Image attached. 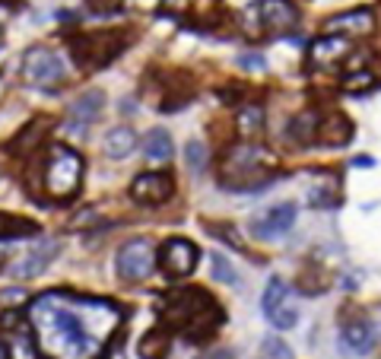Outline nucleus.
I'll list each match as a JSON object with an SVG mask.
<instances>
[{
	"instance_id": "1",
	"label": "nucleus",
	"mask_w": 381,
	"mask_h": 359,
	"mask_svg": "<svg viewBox=\"0 0 381 359\" xmlns=\"http://www.w3.org/2000/svg\"><path fill=\"white\" fill-rule=\"evenodd\" d=\"M54 299H58V292L39 296L29 305V318H32L39 347H45L51 356H64V359L89 356L108 331L105 327H92L86 321V315H83L86 299H76V302H70V299L54 302Z\"/></svg>"
},
{
	"instance_id": "2",
	"label": "nucleus",
	"mask_w": 381,
	"mask_h": 359,
	"mask_svg": "<svg viewBox=\"0 0 381 359\" xmlns=\"http://www.w3.org/2000/svg\"><path fill=\"white\" fill-rule=\"evenodd\" d=\"M162 315H166L168 327H178L188 340H210V337L216 334V327H219V321H223V312L216 309V302L210 299L204 290H190V286H184V290L172 292L166 299V305H162Z\"/></svg>"
},
{
	"instance_id": "3",
	"label": "nucleus",
	"mask_w": 381,
	"mask_h": 359,
	"mask_svg": "<svg viewBox=\"0 0 381 359\" xmlns=\"http://www.w3.org/2000/svg\"><path fill=\"white\" fill-rule=\"evenodd\" d=\"M83 184V156L64 143H51L42 159V188L51 201H74Z\"/></svg>"
},
{
	"instance_id": "4",
	"label": "nucleus",
	"mask_w": 381,
	"mask_h": 359,
	"mask_svg": "<svg viewBox=\"0 0 381 359\" xmlns=\"http://www.w3.org/2000/svg\"><path fill=\"white\" fill-rule=\"evenodd\" d=\"M127 42H131V39L115 32V29H102V32H74L67 39L70 58H74V64L80 70H86V74H89V70L108 67V64L127 48Z\"/></svg>"
},
{
	"instance_id": "5",
	"label": "nucleus",
	"mask_w": 381,
	"mask_h": 359,
	"mask_svg": "<svg viewBox=\"0 0 381 359\" xmlns=\"http://www.w3.org/2000/svg\"><path fill=\"white\" fill-rule=\"evenodd\" d=\"M159 264V251L149 239H131L118 248L115 254V274L124 283H143Z\"/></svg>"
},
{
	"instance_id": "6",
	"label": "nucleus",
	"mask_w": 381,
	"mask_h": 359,
	"mask_svg": "<svg viewBox=\"0 0 381 359\" xmlns=\"http://www.w3.org/2000/svg\"><path fill=\"white\" fill-rule=\"evenodd\" d=\"M19 76H23L29 86H39V89H58L64 83V61L54 54L51 48L35 45L23 54L19 61Z\"/></svg>"
},
{
	"instance_id": "7",
	"label": "nucleus",
	"mask_w": 381,
	"mask_h": 359,
	"mask_svg": "<svg viewBox=\"0 0 381 359\" xmlns=\"http://www.w3.org/2000/svg\"><path fill=\"white\" fill-rule=\"evenodd\" d=\"M261 309H264V318L276 331H290L298 321V309L292 302V290L283 276H270L264 286V299H261Z\"/></svg>"
},
{
	"instance_id": "8",
	"label": "nucleus",
	"mask_w": 381,
	"mask_h": 359,
	"mask_svg": "<svg viewBox=\"0 0 381 359\" xmlns=\"http://www.w3.org/2000/svg\"><path fill=\"white\" fill-rule=\"evenodd\" d=\"M197 264H200V248L190 239H184V235H172V239H166L159 245V268L172 280L190 276L197 270Z\"/></svg>"
},
{
	"instance_id": "9",
	"label": "nucleus",
	"mask_w": 381,
	"mask_h": 359,
	"mask_svg": "<svg viewBox=\"0 0 381 359\" xmlns=\"http://www.w3.org/2000/svg\"><path fill=\"white\" fill-rule=\"evenodd\" d=\"M292 226H296V204H276V207H267L257 217H251L248 232L257 242H280Z\"/></svg>"
},
{
	"instance_id": "10",
	"label": "nucleus",
	"mask_w": 381,
	"mask_h": 359,
	"mask_svg": "<svg viewBox=\"0 0 381 359\" xmlns=\"http://www.w3.org/2000/svg\"><path fill=\"white\" fill-rule=\"evenodd\" d=\"M102 111H105V92H102V89H86L83 96H76V99L70 102L64 131L70 137H83L86 127L102 118Z\"/></svg>"
},
{
	"instance_id": "11",
	"label": "nucleus",
	"mask_w": 381,
	"mask_h": 359,
	"mask_svg": "<svg viewBox=\"0 0 381 359\" xmlns=\"http://www.w3.org/2000/svg\"><path fill=\"white\" fill-rule=\"evenodd\" d=\"M251 13L261 19L267 35H286L298 25V7L292 0H257Z\"/></svg>"
},
{
	"instance_id": "12",
	"label": "nucleus",
	"mask_w": 381,
	"mask_h": 359,
	"mask_svg": "<svg viewBox=\"0 0 381 359\" xmlns=\"http://www.w3.org/2000/svg\"><path fill=\"white\" fill-rule=\"evenodd\" d=\"M175 194V178L168 172H140L131 182V197L146 207H159Z\"/></svg>"
},
{
	"instance_id": "13",
	"label": "nucleus",
	"mask_w": 381,
	"mask_h": 359,
	"mask_svg": "<svg viewBox=\"0 0 381 359\" xmlns=\"http://www.w3.org/2000/svg\"><path fill=\"white\" fill-rule=\"evenodd\" d=\"M349 51H353L349 35L324 32L318 42H312V48H308V61H312L315 67H334L337 61L349 58Z\"/></svg>"
},
{
	"instance_id": "14",
	"label": "nucleus",
	"mask_w": 381,
	"mask_h": 359,
	"mask_svg": "<svg viewBox=\"0 0 381 359\" xmlns=\"http://www.w3.org/2000/svg\"><path fill=\"white\" fill-rule=\"evenodd\" d=\"M375 347V327L362 318L356 321H347L340 327V350L343 356H369Z\"/></svg>"
},
{
	"instance_id": "15",
	"label": "nucleus",
	"mask_w": 381,
	"mask_h": 359,
	"mask_svg": "<svg viewBox=\"0 0 381 359\" xmlns=\"http://www.w3.org/2000/svg\"><path fill=\"white\" fill-rule=\"evenodd\" d=\"M58 251H61V242H42L39 248L29 251V254L19 261L17 268H7V274L10 276H19V280H32V276H42L45 270H48L51 261L58 258Z\"/></svg>"
},
{
	"instance_id": "16",
	"label": "nucleus",
	"mask_w": 381,
	"mask_h": 359,
	"mask_svg": "<svg viewBox=\"0 0 381 359\" xmlns=\"http://www.w3.org/2000/svg\"><path fill=\"white\" fill-rule=\"evenodd\" d=\"M375 29V13L372 10H349V13H337L324 23V32H340V35H369Z\"/></svg>"
},
{
	"instance_id": "17",
	"label": "nucleus",
	"mask_w": 381,
	"mask_h": 359,
	"mask_svg": "<svg viewBox=\"0 0 381 359\" xmlns=\"http://www.w3.org/2000/svg\"><path fill=\"white\" fill-rule=\"evenodd\" d=\"M349 140H353V121L343 111L321 115V127H318V143L321 146H347Z\"/></svg>"
},
{
	"instance_id": "18",
	"label": "nucleus",
	"mask_w": 381,
	"mask_h": 359,
	"mask_svg": "<svg viewBox=\"0 0 381 359\" xmlns=\"http://www.w3.org/2000/svg\"><path fill=\"white\" fill-rule=\"evenodd\" d=\"M137 146H140V140L133 134V127H127V124L111 127L105 134V140H102V153H105L111 162H124L127 156H133Z\"/></svg>"
},
{
	"instance_id": "19",
	"label": "nucleus",
	"mask_w": 381,
	"mask_h": 359,
	"mask_svg": "<svg viewBox=\"0 0 381 359\" xmlns=\"http://www.w3.org/2000/svg\"><path fill=\"white\" fill-rule=\"evenodd\" d=\"M140 150H143V159H146V162H153V166L172 162V156H175L172 134H168V131H162V127H153V131H146V134H143Z\"/></svg>"
},
{
	"instance_id": "20",
	"label": "nucleus",
	"mask_w": 381,
	"mask_h": 359,
	"mask_svg": "<svg viewBox=\"0 0 381 359\" xmlns=\"http://www.w3.org/2000/svg\"><path fill=\"white\" fill-rule=\"evenodd\" d=\"M168 353H172V327L168 325L149 327L140 337V347H137L140 359H168Z\"/></svg>"
},
{
	"instance_id": "21",
	"label": "nucleus",
	"mask_w": 381,
	"mask_h": 359,
	"mask_svg": "<svg viewBox=\"0 0 381 359\" xmlns=\"http://www.w3.org/2000/svg\"><path fill=\"white\" fill-rule=\"evenodd\" d=\"M45 134H48V118H35V121H29V124L19 131L17 140H10L7 150L17 153V156H32L35 150H42Z\"/></svg>"
},
{
	"instance_id": "22",
	"label": "nucleus",
	"mask_w": 381,
	"mask_h": 359,
	"mask_svg": "<svg viewBox=\"0 0 381 359\" xmlns=\"http://www.w3.org/2000/svg\"><path fill=\"white\" fill-rule=\"evenodd\" d=\"M318 127H321V115L308 109L290 121L286 137H290V143H296V146H308V143H318Z\"/></svg>"
},
{
	"instance_id": "23",
	"label": "nucleus",
	"mask_w": 381,
	"mask_h": 359,
	"mask_svg": "<svg viewBox=\"0 0 381 359\" xmlns=\"http://www.w3.org/2000/svg\"><path fill=\"white\" fill-rule=\"evenodd\" d=\"M264 124H267V115H264V105H241L239 118H235V127H239V137L241 140H257L264 134Z\"/></svg>"
},
{
	"instance_id": "24",
	"label": "nucleus",
	"mask_w": 381,
	"mask_h": 359,
	"mask_svg": "<svg viewBox=\"0 0 381 359\" xmlns=\"http://www.w3.org/2000/svg\"><path fill=\"white\" fill-rule=\"evenodd\" d=\"M296 290L302 296H321V292L331 290V280L321 274V270H302L296 276Z\"/></svg>"
},
{
	"instance_id": "25",
	"label": "nucleus",
	"mask_w": 381,
	"mask_h": 359,
	"mask_svg": "<svg viewBox=\"0 0 381 359\" xmlns=\"http://www.w3.org/2000/svg\"><path fill=\"white\" fill-rule=\"evenodd\" d=\"M42 232V226L39 223H32V219H23V217H3V242H13V235H17V239H29V235H39Z\"/></svg>"
},
{
	"instance_id": "26",
	"label": "nucleus",
	"mask_w": 381,
	"mask_h": 359,
	"mask_svg": "<svg viewBox=\"0 0 381 359\" xmlns=\"http://www.w3.org/2000/svg\"><path fill=\"white\" fill-rule=\"evenodd\" d=\"M210 264H213V280H219V283H226V286H239V274H235L232 261L226 258L223 251H213V254H210Z\"/></svg>"
},
{
	"instance_id": "27",
	"label": "nucleus",
	"mask_w": 381,
	"mask_h": 359,
	"mask_svg": "<svg viewBox=\"0 0 381 359\" xmlns=\"http://www.w3.org/2000/svg\"><path fill=\"white\" fill-rule=\"evenodd\" d=\"M184 162H188V168L194 172V175H200V172L207 168L210 156H207L204 140H188V143H184Z\"/></svg>"
},
{
	"instance_id": "28",
	"label": "nucleus",
	"mask_w": 381,
	"mask_h": 359,
	"mask_svg": "<svg viewBox=\"0 0 381 359\" xmlns=\"http://www.w3.org/2000/svg\"><path fill=\"white\" fill-rule=\"evenodd\" d=\"M375 86V76L369 74V70H356V74L343 76V89L353 92V96H359V92H369Z\"/></svg>"
},
{
	"instance_id": "29",
	"label": "nucleus",
	"mask_w": 381,
	"mask_h": 359,
	"mask_svg": "<svg viewBox=\"0 0 381 359\" xmlns=\"http://www.w3.org/2000/svg\"><path fill=\"white\" fill-rule=\"evenodd\" d=\"M308 204H312V207L331 210V207H337V204H340V194L337 191H327L324 184H315V188L308 191Z\"/></svg>"
},
{
	"instance_id": "30",
	"label": "nucleus",
	"mask_w": 381,
	"mask_h": 359,
	"mask_svg": "<svg viewBox=\"0 0 381 359\" xmlns=\"http://www.w3.org/2000/svg\"><path fill=\"white\" fill-rule=\"evenodd\" d=\"M261 350H264V356H267V359H292L290 343L280 340V337H264Z\"/></svg>"
},
{
	"instance_id": "31",
	"label": "nucleus",
	"mask_w": 381,
	"mask_h": 359,
	"mask_svg": "<svg viewBox=\"0 0 381 359\" xmlns=\"http://www.w3.org/2000/svg\"><path fill=\"white\" fill-rule=\"evenodd\" d=\"M121 3H124V0H86V7H89L92 13H99V17L118 13V10H121Z\"/></svg>"
},
{
	"instance_id": "32",
	"label": "nucleus",
	"mask_w": 381,
	"mask_h": 359,
	"mask_svg": "<svg viewBox=\"0 0 381 359\" xmlns=\"http://www.w3.org/2000/svg\"><path fill=\"white\" fill-rule=\"evenodd\" d=\"M210 229V235H216V239H223V242H229V245H235V248H239V235L232 232V226L229 223H219V226H207Z\"/></svg>"
},
{
	"instance_id": "33",
	"label": "nucleus",
	"mask_w": 381,
	"mask_h": 359,
	"mask_svg": "<svg viewBox=\"0 0 381 359\" xmlns=\"http://www.w3.org/2000/svg\"><path fill=\"white\" fill-rule=\"evenodd\" d=\"M96 219H99V213H96V210H83V213H76L74 219H70V229H83V223H96Z\"/></svg>"
},
{
	"instance_id": "34",
	"label": "nucleus",
	"mask_w": 381,
	"mask_h": 359,
	"mask_svg": "<svg viewBox=\"0 0 381 359\" xmlns=\"http://www.w3.org/2000/svg\"><path fill=\"white\" fill-rule=\"evenodd\" d=\"M239 67L261 70V67H264V58H261V54H239Z\"/></svg>"
},
{
	"instance_id": "35",
	"label": "nucleus",
	"mask_w": 381,
	"mask_h": 359,
	"mask_svg": "<svg viewBox=\"0 0 381 359\" xmlns=\"http://www.w3.org/2000/svg\"><path fill=\"white\" fill-rule=\"evenodd\" d=\"M188 3H190V0H166V7H168V10H184Z\"/></svg>"
},
{
	"instance_id": "36",
	"label": "nucleus",
	"mask_w": 381,
	"mask_h": 359,
	"mask_svg": "<svg viewBox=\"0 0 381 359\" xmlns=\"http://www.w3.org/2000/svg\"><path fill=\"white\" fill-rule=\"evenodd\" d=\"M353 166H375V159H369V156H359Z\"/></svg>"
}]
</instances>
